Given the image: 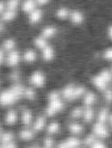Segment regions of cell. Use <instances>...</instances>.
I'll list each match as a JSON object with an SVG mask.
<instances>
[{"label": "cell", "mask_w": 112, "mask_h": 148, "mask_svg": "<svg viewBox=\"0 0 112 148\" xmlns=\"http://www.w3.org/2000/svg\"><path fill=\"white\" fill-rule=\"evenodd\" d=\"M69 107L61 97L58 87L51 88L44 92L41 111L49 119L60 118Z\"/></svg>", "instance_id": "cell-1"}, {"label": "cell", "mask_w": 112, "mask_h": 148, "mask_svg": "<svg viewBox=\"0 0 112 148\" xmlns=\"http://www.w3.org/2000/svg\"><path fill=\"white\" fill-rule=\"evenodd\" d=\"M58 88L62 98L71 106L80 102L88 87L85 83L70 80L65 82Z\"/></svg>", "instance_id": "cell-2"}, {"label": "cell", "mask_w": 112, "mask_h": 148, "mask_svg": "<svg viewBox=\"0 0 112 148\" xmlns=\"http://www.w3.org/2000/svg\"><path fill=\"white\" fill-rule=\"evenodd\" d=\"M27 83L22 81H16L8 88L0 92V105L1 106H10L25 100V94Z\"/></svg>", "instance_id": "cell-3"}, {"label": "cell", "mask_w": 112, "mask_h": 148, "mask_svg": "<svg viewBox=\"0 0 112 148\" xmlns=\"http://www.w3.org/2000/svg\"><path fill=\"white\" fill-rule=\"evenodd\" d=\"M26 83L37 91L45 92L49 84V76L46 70L43 67H32L28 73Z\"/></svg>", "instance_id": "cell-4"}, {"label": "cell", "mask_w": 112, "mask_h": 148, "mask_svg": "<svg viewBox=\"0 0 112 148\" xmlns=\"http://www.w3.org/2000/svg\"><path fill=\"white\" fill-rule=\"evenodd\" d=\"M87 82L97 90L103 92L108 89L112 82V74L109 69H101L98 72L91 74Z\"/></svg>", "instance_id": "cell-5"}, {"label": "cell", "mask_w": 112, "mask_h": 148, "mask_svg": "<svg viewBox=\"0 0 112 148\" xmlns=\"http://www.w3.org/2000/svg\"><path fill=\"white\" fill-rule=\"evenodd\" d=\"M40 61L42 64L51 66L56 62L58 52L55 46L50 42L38 51Z\"/></svg>", "instance_id": "cell-6"}, {"label": "cell", "mask_w": 112, "mask_h": 148, "mask_svg": "<svg viewBox=\"0 0 112 148\" xmlns=\"http://www.w3.org/2000/svg\"><path fill=\"white\" fill-rule=\"evenodd\" d=\"M87 127L80 121L69 120L64 123L65 133L82 137L87 130Z\"/></svg>", "instance_id": "cell-7"}, {"label": "cell", "mask_w": 112, "mask_h": 148, "mask_svg": "<svg viewBox=\"0 0 112 148\" xmlns=\"http://www.w3.org/2000/svg\"><path fill=\"white\" fill-rule=\"evenodd\" d=\"M44 134L55 137L57 139L60 138L61 135L64 136L65 132L61 120L59 118L49 119Z\"/></svg>", "instance_id": "cell-8"}, {"label": "cell", "mask_w": 112, "mask_h": 148, "mask_svg": "<svg viewBox=\"0 0 112 148\" xmlns=\"http://www.w3.org/2000/svg\"><path fill=\"white\" fill-rule=\"evenodd\" d=\"M83 148L82 137L70 134L58 138L55 147V148Z\"/></svg>", "instance_id": "cell-9"}, {"label": "cell", "mask_w": 112, "mask_h": 148, "mask_svg": "<svg viewBox=\"0 0 112 148\" xmlns=\"http://www.w3.org/2000/svg\"><path fill=\"white\" fill-rule=\"evenodd\" d=\"M20 120L23 127H31L36 114V111L29 104V105H22L20 110Z\"/></svg>", "instance_id": "cell-10"}, {"label": "cell", "mask_w": 112, "mask_h": 148, "mask_svg": "<svg viewBox=\"0 0 112 148\" xmlns=\"http://www.w3.org/2000/svg\"><path fill=\"white\" fill-rule=\"evenodd\" d=\"M67 22L74 28H82L87 22L86 13L78 8L71 9Z\"/></svg>", "instance_id": "cell-11"}, {"label": "cell", "mask_w": 112, "mask_h": 148, "mask_svg": "<svg viewBox=\"0 0 112 148\" xmlns=\"http://www.w3.org/2000/svg\"><path fill=\"white\" fill-rule=\"evenodd\" d=\"M22 63L29 67L36 66L40 61L38 51L34 47H28L21 52Z\"/></svg>", "instance_id": "cell-12"}, {"label": "cell", "mask_w": 112, "mask_h": 148, "mask_svg": "<svg viewBox=\"0 0 112 148\" xmlns=\"http://www.w3.org/2000/svg\"><path fill=\"white\" fill-rule=\"evenodd\" d=\"M90 126L91 129L90 132L96 138L103 140L110 137V130L107 123H103L95 121Z\"/></svg>", "instance_id": "cell-13"}, {"label": "cell", "mask_w": 112, "mask_h": 148, "mask_svg": "<svg viewBox=\"0 0 112 148\" xmlns=\"http://www.w3.org/2000/svg\"><path fill=\"white\" fill-rule=\"evenodd\" d=\"M48 121L49 119L42 111L37 112L31 127L38 136L41 137L44 134Z\"/></svg>", "instance_id": "cell-14"}, {"label": "cell", "mask_w": 112, "mask_h": 148, "mask_svg": "<svg viewBox=\"0 0 112 148\" xmlns=\"http://www.w3.org/2000/svg\"><path fill=\"white\" fill-rule=\"evenodd\" d=\"M60 33V29L57 25L54 24H48L42 26L38 34L52 42V40L59 36Z\"/></svg>", "instance_id": "cell-15"}, {"label": "cell", "mask_w": 112, "mask_h": 148, "mask_svg": "<svg viewBox=\"0 0 112 148\" xmlns=\"http://www.w3.org/2000/svg\"><path fill=\"white\" fill-rule=\"evenodd\" d=\"M19 138L20 141L29 144L32 142L40 140L41 136H38L31 127H23L19 130ZM43 136V135H42Z\"/></svg>", "instance_id": "cell-16"}, {"label": "cell", "mask_w": 112, "mask_h": 148, "mask_svg": "<svg viewBox=\"0 0 112 148\" xmlns=\"http://www.w3.org/2000/svg\"><path fill=\"white\" fill-rule=\"evenodd\" d=\"M5 63L10 68H16L22 63L21 52L17 48L6 52L5 57Z\"/></svg>", "instance_id": "cell-17"}, {"label": "cell", "mask_w": 112, "mask_h": 148, "mask_svg": "<svg viewBox=\"0 0 112 148\" xmlns=\"http://www.w3.org/2000/svg\"><path fill=\"white\" fill-rule=\"evenodd\" d=\"M27 22L31 27H36L40 24L45 17V13L42 8L38 7L25 16Z\"/></svg>", "instance_id": "cell-18"}, {"label": "cell", "mask_w": 112, "mask_h": 148, "mask_svg": "<svg viewBox=\"0 0 112 148\" xmlns=\"http://www.w3.org/2000/svg\"><path fill=\"white\" fill-rule=\"evenodd\" d=\"M99 97L97 93L89 88L80 99V104L86 107H94L98 102Z\"/></svg>", "instance_id": "cell-19"}, {"label": "cell", "mask_w": 112, "mask_h": 148, "mask_svg": "<svg viewBox=\"0 0 112 148\" xmlns=\"http://www.w3.org/2000/svg\"><path fill=\"white\" fill-rule=\"evenodd\" d=\"M96 116V111L94 107L83 106V110L80 121L87 127L90 126L95 121Z\"/></svg>", "instance_id": "cell-20"}, {"label": "cell", "mask_w": 112, "mask_h": 148, "mask_svg": "<svg viewBox=\"0 0 112 148\" xmlns=\"http://www.w3.org/2000/svg\"><path fill=\"white\" fill-rule=\"evenodd\" d=\"M71 9L66 5H61L58 6L54 11V16L56 20L58 21L65 22L68 21Z\"/></svg>", "instance_id": "cell-21"}, {"label": "cell", "mask_w": 112, "mask_h": 148, "mask_svg": "<svg viewBox=\"0 0 112 148\" xmlns=\"http://www.w3.org/2000/svg\"><path fill=\"white\" fill-rule=\"evenodd\" d=\"M33 47H34L38 51L43 49L44 47L47 46L51 41L48 40L45 38L43 37L41 35L37 33L35 35L32 37L31 41Z\"/></svg>", "instance_id": "cell-22"}, {"label": "cell", "mask_w": 112, "mask_h": 148, "mask_svg": "<svg viewBox=\"0 0 112 148\" xmlns=\"http://www.w3.org/2000/svg\"><path fill=\"white\" fill-rule=\"evenodd\" d=\"M38 7L35 0H21L20 10L26 16Z\"/></svg>", "instance_id": "cell-23"}, {"label": "cell", "mask_w": 112, "mask_h": 148, "mask_svg": "<svg viewBox=\"0 0 112 148\" xmlns=\"http://www.w3.org/2000/svg\"><path fill=\"white\" fill-rule=\"evenodd\" d=\"M19 10L5 9L0 16V20L3 23H10L14 21L18 17Z\"/></svg>", "instance_id": "cell-24"}, {"label": "cell", "mask_w": 112, "mask_h": 148, "mask_svg": "<svg viewBox=\"0 0 112 148\" xmlns=\"http://www.w3.org/2000/svg\"><path fill=\"white\" fill-rule=\"evenodd\" d=\"M19 114L14 109H9L5 114L4 122L6 125L12 126L16 125L19 120Z\"/></svg>", "instance_id": "cell-25"}, {"label": "cell", "mask_w": 112, "mask_h": 148, "mask_svg": "<svg viewBox=\"0 0 112 148\" xmlns=\"http://www.w3.org/2000/svg\"><path fill=\"white\" fill-rule=\"evenodd\" d=\"M56 141L57 138L56 137L43 134L40 138L41 148H55Z\"/></svg>", "instance_id": "cell-26"}, {"label": "cell", "mask_w": 112, "mask_h": 148, "mask_svg": "<svg viewBox=\"0 0 112 148\" xmlns=\"http://www.w3.org/2000/svg\"><path fill=\"white\" fill-rule=\"evenodd\" d=\"M110 114V110L107 106H103L99 110L96 112V120L99 122L103 123H108V119Z\"/></svg>", "instance_id": "cell-27"}, {"label": "cell", "mask_w": 112, "mask_h": 148, "mask_svg": "<svg viewBox=\"0 0 112 148\" xmlns=\"http://www.w3.org/2000/svg\"><path fill=\"white\" fill-rule=\"evenodd\" d=\"M17 41L13 37L4 39L1 43V48L5 52H8L17 48Z\"/></svg>", "instance_id": "cell-28"}, {"label": "cell", "mask_w": 112, "mask_h": 148, "mask_svg": "<svg viewBox=\"0 0 112 148\" xmlns=\"http://www.w3.org/2000/svg\"><path fill=\"white\" fill-rule=\"evenodd\" d=\"M100 56L103 60L112 62V47H108L104 48L100 53Z\"/></svg>", "instance_id": "cell-29"}, {"label": "cell", "mask_w": 112, "mask_h": 148, "mask_svg": "<svg viewBox=\"0 0 112 148\" xmlns=\"http://www.w3.org/2000/svg\"><path fill=\"white\" fill-rule=\"evenodd\" d=\"M21 0H5L6 9L19 10Z\"/></svg>", "instance_id": "cell-30"}, {"label": "cell", "mask_w": 112, "mask_h": 148, "mask_svg": "<svg viewBox=\"0 0 112 148\" xmlns=\"http://www.w3.org/2000/svg\"><path fill=\"white\" fill-rule=\"evenodd\" d=\"M107 147L106 144L102 140L96 138L94 142L91 144L89 148H105Z\"/></svg>", "instance_id": "cell-31"}, {"label": "cell", "mask_w": 112, "mask_h": 148, "mask_svg": "<svg viewBox=\"0 0 112 148\" xmlns=\"http://www.w3.org/2000/svg\"><path fill=\"white\" fill-rule=\"evenodd\" d=\"M102 97L104 101L107 103L112 102V90L110 88L104 91L102 93Z\"/></svg>", "instance_id": "cell-32"}, {"label": "cell", "mask_w": 112, "mask_h": 148, "mask_svg": "<svg viewBox=\"0 0 112 148\" xmlns=\"http://www.w3.org/2000/svg\"><path fill=\"white\" fill-rule=\"evenodd\" d=\"M105 34L107 38L112 42V22L110 23L105 28Z\"/></svg>", "instance_id": "cell-33"}, {"label": "cell", "mask_w": 112, "mask_h": 148, "mask_svg": "<svg viewBox=\"0 0 112 148\" xmlns=\"http://www.w3.org/2000/svg\"><path fill=\"white\" fill-rule=\"evenodd\" d=\"M36 2L37 3V6L40 8L44 7L45 6L48 5L49 4L52 0H35Z\"/></svg>", "instance_id": "cell-34"}, {"label": "cell", "mask_w": 112, "mask_h": 148, "mask_svg": "<svg viewBox=\"0 0 112 148\" xmlns=\"http://www.w3.org/2000/svg\"><path fill=\"white\" fill-rule=\"evenodd\" d=\"M5 52L2 50L1 48H0V67L2 64L5 62Z\"/></svg>", "instance_id": "cell-35"}, {"label": "cell", "mask_w": 112, "mask_h": 148, "mask_svg": "<svg viewBox=\"0 0 112 148\" xmlns=\"http://www.w3.org/2000/svg\"><path fill=\"white\" fill-rule=\"evenodd\" d=\"M6 9L5 2L3 0H0V16Z\"/></svg>", "instance_id": "cell-36"}, {"label": "cell", "mask_w": 112, "mask_h": 148, "mask_svg": "<svg viewBox=\"0 0 112 148\" xmlns=\"http://www.w3.org/2000/svg\"><path fill=\"white\" fill-rule=\"evenodd\" d=\"M108 123H109L111 126H112V112H110L109 114V119H108Z\"/></svg>", "instance_id": "cell-37"}, {"label": "cell", "mask_w": 112, "mask_h": 148, "mask_svg": "<svg viewBox=\"0 0 112 148\" xmlns=\"http://www.w3.org/2000/svg\"><path fill=\"white\" fill-rule=\"evenodd\" d=\"M4 23H3L1 20H0V34L3 32L4 30Z\"/></svg>", "instance_id": "cell-38"}, {"label": "cell", "mask_w": 112, "mask_h": 148, "mask_svg": "<svg viewBox=\"0 0 112 148\" xmlns=\"http://www.w3.org/2000/svg\"><path fill=\"white\" fill-rule=\"evenodd\" d=\"M110 69V70H111V73H112V64H111V68L109 69Z\"/></svg>", "instance_id": "cell-39"}, {"label": "cell", "mask_w": 112, "mask_h": 148, "mask_svg": "<svg viewBox=\"0 0 112 148\" xmlns=\"http://www.w3.org/2000/svg\"><path fill=\"white\" fill-rule=\"evenodd\" d=\"M111 127H112V126H111Z\"/></svg>", "instance_id": "cell-40"}, {"label": "cell", "mask_w": 112, "mask_h": 148, "mask_svg": "<svg viewBox=\"0 0 112 148\" xmlns=\"http://www.w3.org/2000/svg\"><path fill=\"white\" fill-rule=\"evenodd\" d=\"M0 83H1V82H0Z\"/></svg>", "instance_id": "cell-41"}]
</instances>
